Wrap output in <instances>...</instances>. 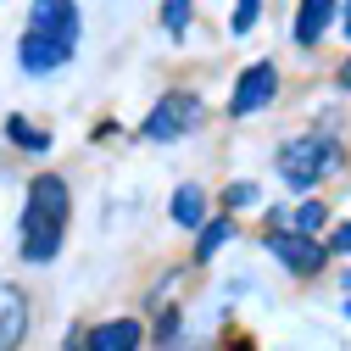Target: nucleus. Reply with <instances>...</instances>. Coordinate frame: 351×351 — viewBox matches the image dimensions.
<instances>
[{
  "mask_svg": "<svg viewBox=\"0 0 351 351\" xmlns=\"http://www.w3.org/2000/svg\"><path fill=\"white\" fill-rule=\"evenodd\" d=\"M67 212H73V195H67V184H62V173H39V179L28 184L23 223H17V240H23V256H28V262H51V256L62 251Z\"/></svg>",
  "mask_w": 351,
  "mask_h": 351,
  "instance_id": "1",
  "label": "nucleus"
},
{
  "mask_svg": "<svg viewBox=\"0 0 351 351\" xmlns=\"http://www.w3.org/2000/svg\"><path fill=\"white\" fill-rule=\"evenodd\" d=\"M340 167V151L329 145V134H301L279 151V173H285V184L290 190H306V184H318L324 173Z\"/></svg>",
  "mask_w": 351,
  "mask_h": 351,
  "instance_id": "2",
  "label": "nucleus"
},
{
  "mask_svg": "<svg viewBox=\"0 0 351 351\" xmlns=\"http://www.w3.org/2000/svg\"><path fill=\"white\" fill-rule=\"evenodd\" d=\"M195 123H201V95H195V90H167V95L151 106V117H145L140 134L156 140V145H167V140H184Z\"/></svg>",
  "mask_w": 351,
  "mask_h": 351,
  "instance_id": "3",
  "label": "nucleus"
},
{
  "mask_svg": "<svg viewBox=\"0 0 351 351\" xmlns=\"http://www.w3.org/2000/svg\"><path fill=\"white\" fill-rule=\"evenodd\" d=\"M274 95H279V67H274V62H256V67L240 73L234 95H229V112H234V117H251V112L268 106Z\"/></svg>",
  "mask_w": 351,
  "mask_h": 351,
  "instance_id": "4",
  "label": "nucleus"
},
{
  "mask_svg": "<svg viewBox=\"0 0 351 351\" xmlns=\"http://www.w3.org/2000/svg\"><path fill=\"white\" fill-rule=\"evenodd\" d=\"M28 28L62 39V45H78V6L73 0H34L28 6Z\"/></svg>",
  "mask_w": 351,
  "mask_h": 351,
  "instance_id": "5",
  "label": "nucleus"
},
{
  "mask_svg": "<svg viewBox=\"0 0 351 351\" xmlns=\"http://www.w3.org/2000/svg\"><path fill=\"white\" fill-rule=\"evenodd\" d=\"M73 56V45H62V39H51V34H23L17 39V62H23V73H51V67H62Z\"/></svg>",
  "mask_w": 351,
  "mask_h": 351,
  "instance_id": "6",
  "label": "nucleus"
},
{
  "mask_svg": "<svg viewBox=\"0 0 351 351\" xmlns=\"http://www.w3.org/2000/svg\"><path fill=\"white\" fill-rule=\"evenodd\" d=\"M274 256L285 262L290 274H301V279H306V274H318L324 262H329V251H324L318 240H306V234H274Z\"/></svg>",
  "mask_w": 351,
  "mask_h": 351,
  "instance_id": "7",
  "label": "nucleus"
},
{
  "mask_svg": "<svg viewBox=\"0 0 351 351\" xmlns=\"http://www.w3.org/2000/svg\"><path fill=\"white\" fill-rule=\"evenodd\" d=\"M28 335V295L0 279V351H17Z\"/></svg>",
  "mask_w": 351,
  "mask_h": 351,
  "instance_id": "8",
  "label": "nucleus"
},
{
  "mask_svg": "<svg viewBox=\"0 0 351 351\" xmlns=\"http://www.w3.org/2000/svg\"><path fill=\"white\" fill-rule=\"evenodd\" d=\"M140 340H145V329L134 318H112L84 335V351H140Z\"/></svg>",
  "mask_w": 351,
  "mask_h": 351,
  "instance_id": "9",
  "label": "nucleus"
},
{
  "mask_svg": "<svg viewBox=\"0 0 351 351\" xmlns=\"http://www.w3.org/2000/svg\"><path fill=\"white\" fill-rule=\"evenodd\" d=\"M329 17H335V0H301V12H295V39H301V45H318V39L329 34Z\"/></svg>",
  "mask_w": 351,
  "mask_h": 351,
  "instance_id": "10",
  "label": "nucleus"
},
{
  "mask_svg": "<svg viewBox=\"0 0 351 351\" xmlns=\"http://www.w3.org/2000/svg\"><path fill=\"white\" fill-rule=\"evenodd\" d=\"M167 212H173V223H184V229H201L206 217H212L201 184H179V190H173V206H167Z\"/></svg>",
  "mask_w": 351,
  "mask_h": 351,
  "instance_id": "11",
  "label": "nucleus"
},
{
  "mask_svg": "<svg viewBox=\"0 0 351 351\" xmlns=\"http://www.w3.org/2000/svg\"><path fill=\"white\" fill-rule=\"evenodd\" d=\"M324 217H329V212H324L318 201H301V206H290V212L279 206V212H274V223H279L285 234H306V240H313V234L324 229Z\"/></svg>",
  "mask_w": 351,
  "mask_h": 351,
  "instance_id": "12",
  "label": "nucleus"
},
{
  "mask_svg": "<svg viewBox=\"0 0 351 351\" xmlns=\"http://www.w3.org/2000/svg\"><path fill=\"white\" fill-rule=\"evenodd\" d=\"M229 240H234V217H206V223H201V240H195V262L217 256Z\"/></svg>",
  "mask_w": 351,
  "mask_h": 351,
  "instance_id": "13",
  "label": "nucleus"
},
{
  "mask_svg": "<svg viewBox=\"0 0 351 351\" xmlns=\"http://www.w3.org/2000/svg\"><path fill=\"white\" fill-rule=\"evenodd\" d=\"M6 134H12V145H23V151H45V145H51V134L28 128V117H12V123H6Z\"/></svg>",
  "mask_w": 351,
  "mask_h": 351,
  "instance_id": "14",
  "label": "nucleus"
},
{
  "mask_svg": "<svg viewBox=\"0 0 351 351\" xmlns=\"http://www.w3.org/2000/svg\"><path fill=\"white\" fill-rule=\"evenodd\" d=\"M256 12H262V0H234L229 28H234V34H251V28H256Z\"/></svg>",
  "mask_w": 351,
  "mask_h": 351,
  "instance_id": "15",
  "label": "nucleus"
},
{
  "mask_svg": "<svg viewBox=\"0 0 351 351\" xmlns=\"http://www.w3.org/2000/svg\"><path fill=\"white\" fill-rule=\"evenodd\" d=\"M162 23H167V34H184V23H190V0H167V6H162Z\"/></svg>",
  "mask_w": 351,
  "mask_h": 351,
  "instance_id": "16",
  "label": "nucleus"
},
{
  "mask_svg": "<svg viewBox=\"0 0 351 351\" xmlns=\"http://www.w3.org/2000/svg\"><path fill=\"white\" fill-rule=\"evenodd\" d=\"M251 201H256V184H245V179L223 190V206H229V212H234V206H251Z\"/></svg>",
  "mask_w": 351,
  "mask_h": 351,
  "instance_id": "17",
  "label": "nucleus"
},
{
  "mask_svg": "<svg viewBox=\"0 0 351 351\" xmlns=\"http://www.w3.org/2000/svg\"><path fill=\"white\" fill-rule=\"evenodd\" d=\"M324 251H351V223H340V229L329 234V245H324Z\"/></svg>",
  "mask_w": 351,
  "mask_h": 351,
  "instance_id": "18",
  "label": "nucleus"
},
{
  "mask_svg": "<svg viewBox=\"0 0 351 351\" xmlns=\"http://www.w3.org/2000/svg\"><path fill=\"white\" fill-rule=\"evenodd\" d=\"M340 90H346V95H351V56H346V62H340Z\"/></svg>",
  "mask_w": 351,
  "mask_h": 351,
  "instance_id": "19",
  "label": "nucleus"
},
{
  "mask_svg": "<svg viewBox=\"0 0 351 351\" xmlns=\"http://www.w3.org/2000/svg\"><path fill=\"white\" fill-rule=\"evenodd\" d=\"M346 39H351V0H346Z\"/></svg>",
  "mask_w": 351,
  "mask_h": 351,
  "instance_id": "20",
  "label": "nucleus"
},
{
  "mask_svg": "<svg viewBox=\"0 0 351 351\" xmlns=\"http://www.w3.org/2000/svg\"><path fill=\"white\" fill-rule=\"evenodd\" d=\"M346 313H351V301H346Z\"/></svg>",
  "mask_w": 351,
  "mask_h": 351,
  "instance_id": "21",
  "label": "nucleus"
}]
</instances>
